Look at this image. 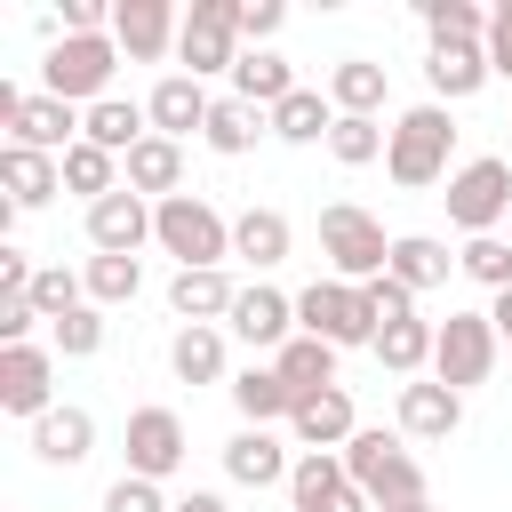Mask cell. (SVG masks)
Here are the masks:
<instances>
[{"label": "cell", "mask_w": 512, "mask_h": 512, "mask_svg": "<svg viewBox=\"0 0 512 512\" xmlns=\"http://www.w3.org/2000/svg\"><path fill=\"white\" fill-rule=\"evenodd\" d=\"M456 272H464V280H480L488 296H504V288H512V240H504V232L464 240V248H456Z\"/></svg>", "instance_id": "cell-37"}, {"label": "cell", "mask_w": 512, "mask_h": 512, "mask_svg": "<svg viewBox=\"0 0 512 512\" xmlns=\"http://www.w3.org/2000/svg\"><path fill=\"white\" fill-rule=\"evenodd\" d=\"M448 224H464L472 240L480 232H496V224H512V160H496V152H480V160H464L456 176H448Z\"/></svg>", "instance_id": "cell-7"}, {"label": "cell", "mask_w": 512, "mask_h": 512, "mask_svg": "<svg viewBox=\"0 0 512 512\" xmlns=\"http://www.w3.org/2000/svg\"><path fill=\"white\" fill-rule=\"evenodd\" d=\"M176 56L192 64V80L232 72L240 64V0H192V16L176 32Z\"/></svg>", "instance_id": "cell-9"}, {"label": "cell", "mask_w": 512, "mask_h": 512, "mask_svg": "<svg viewBox=\"0 0 512 512\" xmlns=\"http://www.w3.org/2000/svg\"><path fill=\"white\" fill-rule=\"evenodd\" d=\"M280 24H288V8H280V0H240V40H248V48H264Z\"/></svg>", "instance_id": "cell-45"}, {"label": "cell", "mask_w": 512, "mask_h": 512, "mask_svg": "<svg viewBox=\"0 0 512 512\" xmlns=\"http://www.w3.org/2000/svg\"><path fill=\"white\" fill-rule=\"evenodd\" d=\"M224 472H232L240 488H272V480H288L296 464H288V448H280L272 432H256V424H240V432L224 440Z\"/></svg>", "instance_id": "cell-22"}, {"label": "cell", "mask_w": 512, "mask_h": 512, "mask_svg": "<svg viewBox=\"0 0 512 512\" xmlns=\"http://www.w3.org/2000/svg\"><path fill=\"white\" fill-rule=\"evenodd\" d=\"M120 168H128V192H144V200H176L184 192V144H168V136H144Z\"/></svg>", "instance_id": "cell-25"}, {"label": "cell", "mask_w": 512, "mask_h": 512, "mask_svg": "<svg viewBox=\"0 0 512 512\" xmlns=\"http://www.w3.org/2000/svg\"><path fill=\"white\" fill-rule=\"evenodd\" d=\"M264 128H272V120H264L256 104H240V96H216V104H208V128H200V144H208V152H224V160H240V152H248Z\"/></svg>", "instance_id": "cell-33"}, {"label": "cell", "mask_w": 512, "mask_h": 512, "mask_svg": "<svg viewBox=\"0 0 512 512\" xmlns=\"http://www.w3.org/2000/svg\"><path fill=\"white\" fill-rule=\"evenodd\" d=\"M56 352H64V360H88V352H104V312H96V304L64 312V320H56Z\"/></svg>", "instance_id": "cell-43"}, {"label": "cell", "mask_w": 512, "mask_h": 512, "mask_svg": "<svg viewBox=\"0 0 512 512\" xmlns=\"http://www.w3.org/2000/svg\"><path fill=\"white\" fill-rule=\"evenodd\" d=\"M448 152H456V128H448V104H408L392 120V144H384V176L392 184H440L448 176Z\"/></svg>", "instance_id": "cell-2"}, {"label": "cell", "mask_w": 512, "mask_h": 512, "mask_svg": "<svg viewBox=\"0 0 512 512\" xmlns=\"http://www.w3.org/2000/svg\"><path fill=\"white\" fill-rule=\"evenodd\" d=\"M32 320H40L32 296H0V344H32Z\"/></svg>", "instance_id": "cell-47"}, {"label": "cell", "mask_w": 512, "mask_h": 512, "mask_svg": "<svg viewBox=\"0 0 512 512\" xmlns=\"http://www.w3.org/2000/svg\"><path fill=\"white\" fill-rule=\"evenodd\" d=\"M232 96H240V104H256V112L288 104V96H296L288 56H272V48H240V64H232Z\"/></svg>", "instance_id": "cell-23"}, {"label": "cell", "mask_w": 512, "mask_h": 512, "mask_svg": "<svg viewBox=\"0 0 512 512\" xmlns=\"http://www.w3.org/2000/svg\"><path fill=\"white\" fill-rule=\"evenodd\" d=\"M88 448H96V416L88 408H48L32 424V456L40 464H88Z\"/></svg>", "instance_id": "cell-27"}, {"label": "cell", "mask_w": 512, "mask_h": 512, "mask_svg": "<svg viewBox=\"0 0 512 512\" xmlns=\"http://www.w3.org/2000/svg\"><path fill=\"white\" fill-rule=\"evenodd\" d=\"M288 432H296V448H304V456H344V440L360 432V416H352V392H344V384H328V392L296 400Z\"/></svg>", "instance_id": "cell-11"}, {"label": "cell", "mask_w": 512, "mask_h": 512, "mask_svg": "<svg viewBox=\"0 0 512 512\" xmlns=\"http://www.w3.org/2000/svg\"><path fill=\"white\" fill-rule=\"evenodd\" d=\"M488 72H504V80H512V0H504V8H488Z\"/></svg>", "instance_id": "cell-48"}, {"label": "cell", "mask_w": 512, "mask_h": 512, "mask_svg": "<svg viewBox=\"0 0 512 512\" xmlns=\"http://www.w3.org/2000/svg\"><path fill=\"white\" fill-rule=\"evenodd\" d=\"M240 344H256V352H280L288 336H296V296H280L272 280H256V288H240V304H232V320H224Z\"/></svg>", "instance_id": "cell-15"}, {"label": "cell", "mask_w": 512, "mask_h": 512, "mask_svg": "<svg viewBox=\"0 0 512 512\" xmlns=\"http://www.w3.org/2000/svg\"><path fill=\"white\" fill-rule=\"evenodd\" d=\"M184 464V416L176 408H136L128 416V472L136 480H168Z\"/></svg>", "instance_id": "cell-12"}, {"label": "cell", "mask_w": 512, "mask_h": 512, "mask_svg": "<svg viewBox=\"0 0 512 512\" xmlns=\"http://www.w3.org/2000/svg\"><path fill=\"white\" fill-rule=\"evenodd\" d=\"M168 368H176L184 384H216V376H224V328H176Z\"/></svg>", "instance_id": "cell-36"}, {"label": "cell", "mask_w": 512, "mask_h": 512, "mask_svg": "<svg viewBox=\"0 0 512 512\" xmlns=\"http://www.w3.org/2000/svg\"><path fill=\"white\" fill-rule=\"evenodd\" d=\"M104 24H112L104 0H64V32H104Z\"/></svg>", "instance_id": "cell-50"}, {"label": "cell", "mask_w": 512, "mask_h": 512, "mask_svg": "<svg viewBox=\"0 0 512 512\" xmlns=\"http://www.w3.org/2000/svg\"><path fill=\"white\" fill-rule=\"evenodd\" d=\"M384 144H392V128H376V120H352V112H336V128H328V152H336L344 168H368V160H384Z\"/></svg>", "instance_id": "cell-41"}, {"label": "cell", "mask_w": 512, "mask_h": 512, "mask_svg": "<svg viewBox=\"0 0 512 512\" xmlns=\"http://www.w3.org/2000/svg\"><path fill=\"white\" fill-rule=\"evenodd\" d=\"M80 120H88L80 104H64V96H48V88H40V96H24V112H16L8 144H24V152H56V160H64V152L80 144Z\"/></svg>", "instance_id": "cell-16"}, {"label": "cell", "mask_w": 512, "mask_h": 512, "mask_svg": "<svg viewBox=\"0 0 512 512\" xmlns=\"http://www.w3.org/2000/svg\"><path fill=\"white\" fill-rule=\"evenodd\" d=\"M368 304H376V328H392V320H416V296L384 272V280H368Z\"/></svg>", "instance_id": "cell-46"}, {"label": "cell", "mask_w": 512, "mask_h": 512, "mask_svg": "<svg viewBox=\"0 0 512 512\" xmlns=\"http://www.w3.org/2000/svg\"><path fill=\"white\" fill-rule=\"evenodd\" d=\"M0 192H8L16 208H40V200H56V192H64V160H56V152L0 144Z\"/></svg>", "instance_id": "cell-21"}, {"label": "cell", "mask_w": 512, "mask_h": 512, "mask_svg": "<svg viewBox=\"0 0 512 512\" xmlns=\"http://www.w3.org/2000/svg\"><path fill=\"white\" fill-rule=\"evenodd\" d=\"M456 424H464V392H448L440 376H432V384H424V376L400 384V432H408V440H448Z\"/></svg>", "instance_id": "cell-19"}, {"label": "cell", "mask_w": 512, "mask_h": 512, "mask_svg": "<svg viewBox=\"0 0 512 512\" xmlns=\"http://www.w3.org/2000/svg\"><path fill=\"white\" fill-rule=\"evenodd\" d=\"M80 280H88V304L104 312V304H128V296L144 288V264H136V256H88Z\"/></svg>", "instance_id": "cell-39"}, {"label": "cell", "mask_w": 512, "mask_h": 512, "mask_svg": "<svg viewBox=\"0 0 512 512\" xmlns=\"http://www.w3.org/2000/svg\"><path fill=\"white\" fill-rule=\"evenodd\" d=\"M112 64H120V40H112V32H64V40L48 48V64H40V88L88 112V104L112 96Z\"/></svg>", "instance_id": "cell-3"}, {"label": "cell", "mask_w": 512, "mask_h": 512, "mask_svg": "<svg viewBox=\"0 0 512 512\" xmlns=\"http://www.w3.org/2000/svg\"><path fill=\"white\" fill-rule=\"evenodd\" d=\"M80 136H88V144H104L112 160H128V152L152 136V112H144V104H128V96H104V104H88Z\"/></svg>", "instance_id": "cell-24"}, {"label": "cell", "mask_w": 512, "mask_h": 512, "mask_svg": "<svg viewBox=\"0 0 512 512\" xmlns=\"http://www.w3.org/2000/svg\"><path fill=\"white\" fill-rule=\"evenodd\" d=\"M320 256L336 264V280L368 288V280H384V264H392V240H384V224H376L368 208H352V200H328V208H320Z\"/></svg>", "instance_id": "cell-5"}, {"label": "cell", "mask_w": 512, "mask_h": 512, "mask_svg": "<svg viewBox=\"0 0 512 512\" xmlns=\"http://www.w3.org/2000/svg\"><path fill=\"white\" fill-rule=\"evenodd\" d=\"M344 472H352V488H360L368 504H384V512H408V504L432 496V488H424V464H416L392 432H352V440H344Z\"/></svg>", "instance_id": "cell-1"}, {"label": "cell", "mask_w": 512, "mask_h": 512, "mask_svg": "<svg viewBox=\"0 0 512 512\" xmlns=\"http://www.w3.org/2000/svg\"><path fill=\"white\" fill-rule=\"evenodd\" d=\"M104 512H176V504L160 496V480H136V472H120V480L104 488Z\"/></svg>", "instance_id": "cell-44"}, {"label": "cell", "mask_w": 512, "mask_h": 512, "mask_svg": "<svg viewBox=\"0 0 512 512\" xmlns=\"http://www.w3.org/2000/svg\"><path fill=\"white\" fill-rule=\"evenodd\" d=\"M32 272H40V264H32L24 248H8V240H0V296H32Z\"/></svg>", "instance_id": "cell-49"}, {"label": "cell", "mask_w": 512, "mask_h": 512, "mask_svg": "<svg viewBox=\"0 0 512 512\" xmlns=\"http://www.w3.org/2000/svg\"><path fill=\"white\" fill-rule=\"evenodd\" d=\"M432 344H440L432 320H392V328H376V360H384L392 376H416V368L432 360Z\"/></svg>", "instance_id": "cell-35"}, {"label": "cell", "mask_w": 512, "mask_h": 512, "mask_svg": "<svg viewBox=\"0 0 512 512\" xmlns=\"http://www.w3.org/2000/svg\"><path fill=\"white\" fill-rule=\"evenodd\" d=\"M232 304H240V288H232L224 264H200V272H176L168 280V312L184 328H216V320H232Z\"/></svg>", "instance_id": "cell-17"}, {"label": "cell", "mask_w": 512, "mask_h": 512, "mask_svg": "<svg viewBox=\"0 0 512 512\" xmlns=\"http://www.w3.org/2000/svg\"><path fill=\"white\" fill-rule=\"evenodd\" d=\"M144 240H152V200H144V192L120 184L112 200L88 208V248H96V256H136Z\"/></svg>", "instance_id": "cell-14"}, {"label": "cell", "mask_w": 512, "mask_h": 512, "mask_svg": "<svg viewBox=\"0 0 512 512\" xmlns=\"http://www.w3.org/2000/svg\"><path fill=\"white\" fill-rule=\"evenodd\" d=\"M448 264H456V256H448V240H432V232H400L384 272H392L408 296H424V288H440V280H448Z\"/></svg>", "instance_id": "cell-29"}, {"label": "cell", "mask_w": 512, "mask_h": 512, "mask_svg": "<svg viewBox=\"0 0 512 512\" xmlns=\"http://www.w3.org/2000/svg\"><path fill=\"white\" fill-rule=\"evenodd\" d=\"M264 120H272V136H280V144H328L336 104H328L320 88H296V96H288V104H272Z\"/></svg>", "instance_id": "cell-32"}, {"label": "cell", "mask_w": 512, "mask_h": 512, "mask_svg": "<svg viewBox=\"0 0 512 512\" xmlns=\"http://www.w3.org/2000/svg\"><path fill=\"white\" fill-rule=\"evenodd\" d=\"M120 184H128V168H120L104 144H88V136H80V144L64 152V192H80L88 208H96V200H112Z\"/></svg>", "instance_id": "cell-34"}, {"label": "cell", "mask_w": 512, "mask_h": 512, "mask_svg": "<svg viewBox=\"0 0 512 512\" xmlns=\"http://www.w3.org/2000/svg\"><path fill=\"white\" fill-rule=\"evenodd\" d=\"M32 304H40V320L56 328L64 312H80V304H88V280H80V272H64V264H40V272H32Z\"/></svg>", "instance_id": "cell-42"}, {"label": "cell", "mask_w": 512, "mask_h": 512, "mask_svg": "<svg viewBox=\"0 0 512 512\" xmlns=\"http://www.w3.org/2000/svg\"><path fill=\"white\" fill-rule=\"evenodd\" d=\"M176 32H184V16H176L168 0H112V40H120V56L152 64V56L176 48Z\"/></svg>", "instance_id": "cell-13"}, {"label": "cell", "mask_w": 512, "mask_h": 512, "mask_svg": "<svg viewBox=\"0 0 512 512\" xmlns=\"http://www.w3.org/2000/svg\"><path fill=\"white\" fill-rule=\"evenodd\" d=\"M408 512H440V504H432V496H424V504H408Z\"/></svg>", "instance_id": "cell-54"}, {"label": "cell", "mask_w": 512, "mask_h": 512, "mask_svg": "<svg viewBox=\"0 0 512 512\" xmlns=\"http://www.w3.org/2000/svg\"><path fill=\"white\" fill-rule=\"evenodd\" d=\"M176 512H232L216 488H192V496H176Z\"/></svg>", "instance_id": "cell-52"}, {"label": "cell", "mask_w": 512, "mask_h": 512, "mask_svg": "<svg viewBox=\"0 0 512 512\" xmlns=\"http://www.w3.org/2000/svg\"><path fill=\"white\" fill-rule=\"evenodd\" d=\"M424 32H432V48L488 40V8H472V0H424Z\"/></svg>", "instance_id": "cell-38"}, {"label": "cell", "mask_w": 512, "mask_h": 512, "mask_svg": "<svg viewBox=\"0 0 512 512\" xmlns=\"http://www.w3.org/2000/svg\"><path fill=\"white\" fill-rule=\"evenodd\" d=\"M328 104H336V112H352V120H376V112H384V64L344 56V64L328 72Z\"/></svg>", "instance_id": "cell-31"}, {"label": "cell", "mask_w": 512, "mask_h": 512, "mask_svg": "<svg viewBox=\"0 0 512 512\" xmlns=\"http://www.w3.org/2000/svg\"><path fill=\"white\" fill-rule=\"evenodd\" d=\"M352 472H344V456H296V472H288V496H296V512H320L336 488H344Z\"/></svg>", "instance_id": "cell-40"}, {"label": "cell", "mask_w": 512, "mask_h": 512, "mask_svg": "<svg viewBox=\"0 0 512 512\" xmlns=\"http://www.w3.org/2000/svg\"><path fill=\"white\" fill-rule=\"evenodd\" d=\"M288 248H296V232H288L280 208H248V216H232V256H248L256 272L288 264Z\"/></svg>", "instance_id": "cell-28"}, {"label": "cell", "mask_w": 512, "mask_h": 512, "mask_svg": "<svg viewBox=\"0 0 512 512\" xmlns=\"http://www.w3.org/2000/svg\"><path fill=\"white\" fill-rule=\"evenodd\" d=\"M496 352H504V336H496L488 312H448V320H440V344H432V376H440L448 392H472V384H488Z\"/></svg>", "instance_id": "cell-8"}, {"label": "cell", "mask_w": 512, "mask_h": 512, "mask_svg": "<svg viewBox=\"0 0 512 512\" xmlns=\"http://www.w3.org/2000/svg\"><path fill=\"white\" fill-rule=\"evenodd\" d=\"M296 320H304V336H320V344H376V304H368V288H352V280H312L304 296H296Z\"/></svg>", "instance_id": "cell-6"}, {"label": "cell", "mask_w": 512, "mask_h": 512, "mask_svg": "<svg viewBox=\"0 0 512 512\" xmlns=\"http://www.w3.org/2000/svg\"><path fill=\"white\" fill-rule=\"evenodd\" d=\"M152 240L176 256V272H200V264H224V256H232V224H224L200 192L152 200Z\"/></svg>", "instance_id": "cell-4"}, {"label": "cell", "mask_w": 512, "mask_h": 512, "mask_svg": "<svg viewBox=\"0 0 512 512\" xmlns=\"http://www.w3.org/2000/svg\"><path fill=\"white\" fill-rule=\"evenodd\" d=\"M488 320H496V336H504V352H512V288H504V296L488 304Z\"/></svg>", "instance_id": "cell-53"}, {"label": "cell", "mask_w": 512, "mask_h": 512, "mask_svg": "<svg viewBox=\"0 0 512 512\" xmlns=\"http://www.w3.org/2000/svg\"><path fill=\"white\" fill-rule=\"evenodd\" d=\"M320 512H376V504H368V496H360V488H352V480H344V488H336V496H328V504H320Z\"/></svg>", "instance_id": "cell-51"}, {"label": "cell", "mask_w": 512, "mask_h": 512, "mask_svg": "<svg viewBox=\"0 0 512 512\" xmlns=\"http://www.w3.org/2000/svg\"><path fill=\"white\" fill-rule=\"evenodd\" d=\"M232 408H240L256 432H272V424H288V416H296V392H288V376H280V368H240V376H232Z\"/></svg>", "instance_id": "cell-26"}, {"label": "cell", "mask_w": 512, "mask_h": 512, "mask_svg": "<svg viewBox=\"0 0 512 512\" xmlns=\"http://www.w3.org/2000/svg\"><path fill=\"white\" fill-rule=\"evenodd\" d=\"M272 368L288 376V392H296V400H312V392H328V384H336V344H320V336H304V328H296V336L272 352Z\"/></svg>", "instance_id": "cell-30"}, {"label": "cell", "mask_w": 512, "mask_h": 512, "mask_svg": "<svg viewBox=\"0 0 512 512\" xmlns=\"http://www.w3.org/2000/svg\"><path fill=\"white\" fill-rule=\"evenodd\" d=\"M208 88L192 80V72H168L152 96H144V112H152V136H168V144H184V136H200L208 128Z\"/></svg>", "instance_id": "cell-18"}, {"label": "cell", "mask_w": 512, "mask_h": 512, "mask_svg": "<svg viewBox=\"0 0 512 512\" xmlns=\"http://www.w3.org/2000/svg\"><path fill=\"white\" fill-rule=\"evenodd\" d=\"M0 408L32 416V424L56 408V360L40 344H0Z\"/></svg>", "instance_id": "cell-10"}, {"label": "cell", "mask_w": 512, "mask_h": 512, "mask_svg": "<svg viewBox=\"0 0 512 512\" xmlns=\"http://www.w3.org/2000/svg\"><path fill=\"white\" fill-rule=\"evenodd\" d=\"M424 80H432V104H464L472 88H488V80H496V72H488V40H456V48H432Z\"/></svg>", "instance_id": "cell-20"}]
</instances>
